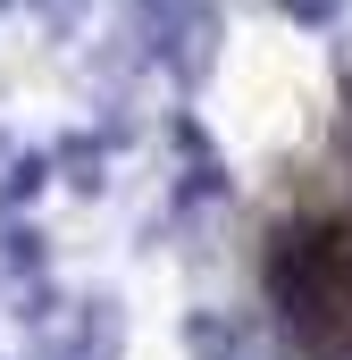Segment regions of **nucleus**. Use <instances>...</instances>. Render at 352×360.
<instances>
[{
    "instance_id": "f257e3e1",
    "label": "nucleus",
    "mask_w": 352,
    "mask_h": 360,
    "mask_svg": "<svg viewBox=\"0 0 352 360\" xmlns=\"http://www.w3.org/2000/svg\"><path fill=\"white\" fill-rule=\"evenodd\" d=\"M277 260H302V285H277L294 335H302L310 352L344 360L352 352V201L310 210V218L277 243Z\"/></svg>"
}]
</instances>
